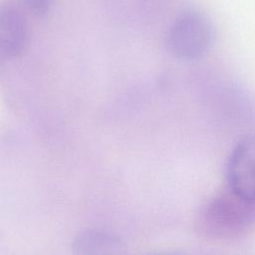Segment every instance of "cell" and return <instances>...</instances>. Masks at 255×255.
<instances>
[{"label":"cell","mask_w":255,"mask_h":255,"mask_svg":"<svg viewBox=\"0 0 255 255\" xmlns=\"http://www.w3.org/2000/svg\"><path fill=\"white\" fill-rule=\"evenodd\" d=\"M255 225V201L231 190L217 193L199 209L195 228L204 238L225 241L244 236Z\"/></svg>","instance_id":"6da1fadb"},{"label":"cell","mask_w":255,"mask_h":255,"mask_svg":"<svg viewBox=\"0 0 255 255\" xmlns=\"http://www.w3.org/2000/svg\"><path fill=\"white\" fill-rule=\"evenodd\" d=\"M214 38L212 24L196 10L179 14L166 33V46L172 56L181 61H194L204 56Z\"/></svg>","instance_id":"7a4b0ae2"},{"label":"cell","mask_w":255,"mask_h":255,"mask_svg":"<svg viewBox=\"0 0 255 255\" xmlns=\"http://www.w3.org/2000/svg\"><path fill=\"white\" fill-rule=\"evenodd\" d=\"M226 174L229 190L242 198L255 201V135L244 137L233 148Z\"/></svg>","instance_id":"3957f363"},{"label":"cell","mask_w":255,"mask_h":255,"mask_svg":"<svg viewBox=\"0 0 255 255\" xmlns=\"http://www.w3.org/2000/svg\"><path fill=\"white\" fill-rule=\"evenodd\" d=\"M29 41V27L20 7L0 4V60L9 61L21 56Z\"/></svg>","instance_id":"277c9868"},{"label":"cell","mask_w":255,"mask_h":255,"mask_svg":"<svg viewBox=\"0 0 255 255\" xmlns=\"http://www.w3.org/2000/svg\"><path fill=\"white\" fill-rule=\"evenodd\" d=\"M73 252L80 255L125 254L127 245L118 235L103 230H86L79 233L72 243Z\"/></svg>","instance_id":"5b68a950"},{"label":"cell","mask_w":255,"mask_h":255,"mask_svg":"<svg viewBox=\"0 0 255 255\" xmlns=\"http://www.w3.org/2000/svg\"><path fill=\"white\" fill-rule=\"evenodd\" d=\"M111 14L127 20H144L160 13L168 0H100Z\"/></svg>","instance_id":"8992f818"},{"label":"cell","mask_w":255,"mask_h":255,"mask_svg":"<svg viewBox=\"0 0 255 255\" xmlns=\"http://www.w3.org/2000/svg\"><path fill=\"white\" fill-rule=\"evenodd\" d=\"M21 7L30 14L43 17L47 15L55 4L56 0H18Z\"/></svg>","instance_id":"52a82bcc"}]
</instances>
